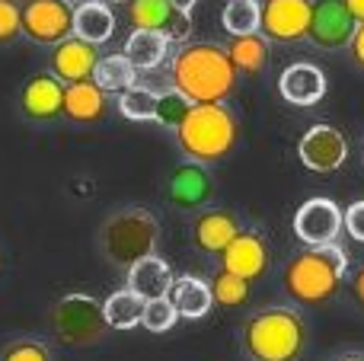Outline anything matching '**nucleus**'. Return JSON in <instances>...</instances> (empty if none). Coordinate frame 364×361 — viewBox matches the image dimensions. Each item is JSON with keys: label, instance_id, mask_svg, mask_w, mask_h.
Segmentation results:
<instances>
[{"label": "nucleus", "instance_id": "27", "mask_svg": "<svg viewBox=\"0 0 364 361\" xmlns=\"http://www.w3.org/2000/svg\"><path fill=\"white\" fill-rule=\"evenodd\" d=\"M208 285H211V298L218 307H227V311H237V307H246L250 304V291L252 285L246 279H240V275L227 272V269H214L211 275H208Z\"/></svg>", "mask_w": 364, "mask_h": 361}, {"label": "nucleus", "instance_id": "30", "mask_svg": "<svg viewBox=\"0 0 364 361\" xmlns=\"http://www.w3.org/2000/svg\"><path fill=\"white\" fill-rule=\"evenodd\" d=\"M220 26L227 36H250L259 32V0H227L220 13Z\"/></svg>", "mask_w": 364, "mask_h": 361}, {"label": "nucleus", "instance_id": "4", "mask_svg": "<svg viewBox=\"0 0 364 361\" xmlns=\"http://www.w3.org/2000/svg\"><path fill=\"white\" fill-rule=\"evenodd\" d=\"M182 160L214 166L233 153L240 141V122L227 102H192L186 119L173 131Z\"/></svg>", "mask_w": 364, "mask_h": 361}, {"label": "nucleus", "instance_id": "43", "mask_svg": "<svg viewBox=\"0 0 364 361\" xmlns=\"http://www.w3.org/2000/svg\"><path fill=\"white\" fill-rule=\"evenodd\" d=\"M70 4H74V6H77V4H83V0H70Z\"/></svg>", "mask_w": 364, "mask_h": 361}, {"label": "nucleus", "instance_id": "9", "mask_svg": "<svg viewBox=\"0 0 364 361\" xmlns=\"http://www.w3.org/2000/svg\"><path fill=\"white\" fill-rule=\"evenodd\" d=\"M358 19L348 13L346 0H314L310 6V26H307V42L320 51H348Z\"/></svg>", "mask_w": 364, "mask_h": 361}, {"label": "nucleus", "instance_id": "31", "mask_svg": "<svg viewBox=\"0 0 364 361\" xmlns=\"http://www.w3.org/2000/svg\"><path fill=\"white\" fill-rule=\"evenodd\" d=\"M0 361H55L48 343L38 336H16L0 349Z\"/></svg>", "mask_w": 364, "mask_h": 361}, {"label": "nucleus", "instance_id": "38", "mask_svg": "<svg viewBox=\"0 0 364 361\" xmlns=\"http://www.w3.org/2000/svg\"><path fill=\"white\" fill-rule=\"evenodd\" d=\"M346 6H348V13H352L358 23H364V0H346Z\"/></svg>", "mask_w": 364, "mask_h": 361}, {"label": "nucleus", "instance_id": "25", "mask_svg": "<svg viewBox=\"0 0 364 361\" xmlns=\"http://www.w3.org/2000/svg\"><path fill=\"white\" fill-rule=\"evenodd\" d=\"M269 38H262L259 32H250V36H230V42L224 45L230 64L237 68V74L256 77L262 74L265 61H269Z\"/></svg>", "mask_w": 364, "mask_h": 361}, {"label": "nucleus", "instance_id": "42", "mask_svg": "<svg viewBox=\"0 0 364 361\" xmlns=\"http://www.w3.org/2000/svg\"><path fill=\"white\" fill-rule=\"evenodd\" d=\"M361 160H364V141H361Z\"/></svg>", "mask_w": 364, "mask_h": 361}, {"label": "nucleus", "instance_id": "6", "mask_svg": "<svg viewBox=\"0 0 364 361\" xmlns=\"http://www.w3.org/2000/svg\"><path fill=\"white\" fill-rule=\"evenodd\" d=\"M51 330L64 345L83 349V345L102 343L109 333V323L102 317V304L93 294L70 291L64 298H58L55 307H51Z\"/></svg>", "mask_w": 364, "mask_h": 361}, {"label": "nucleus", "instance_id": "36", "mask_svg": "<svg viewBox=\"0 0 364 361\" xmlns=\"http://www.w3.org/2000/svg\"><path fill=\"white\" fill-rule=\"evenodd\" d=\"M348 58H352L355 68L364 70V23H358V29H355L352 42H348Z\"/></svg>", "mask_w": 364, "mask_h": 361}, {"label": "nucleus", "instance_id": "15", "mask_svg": "<svg viewBox=\"0 0 364 361\" xmlns=\"http://www.w3.org/2000/svg\"><path fill=\"white\" fill-rule=\"evenodd\" d=\"M240 227H243L240 215H233L230 208H220V205H208L192 215L188 234H192V247L198 253L220 256V249L240 234Z\"/></svg>", "mask_w": 364, "mask_h": 361}, {"label": "nucleus", "instance_id": "2", "mask_svg": "<svg viewBox=\"0 0 364 361\" xmlns=\"http://www.w3.org/2000/svg\"><path fill=\"white\" fill-rule=\"evenodd\" d=\"M348 275V253L339 243L301 247L282 269V291L297 307H326L339 298Z\"/></svg>", "mask_w": 364, "mask_h": 361}, {"label": "nucleus", "instance_id": "7", "mask_svg": "<svg viewBox=\"0 0 364 361\" xmlns=\"http://www.w3.org/2000/svg\"><path fill=\"white\" fill-rule=\"evenodd\" d=\"M214 195H218V185H214L211 166L195 163V160H179L164 179L166 205L188 217H192L195 211L214 205Z\"/></svg>", "mask_w": 364, "mask_h": 361}, {"label": "nucleus", "instance_id": "32", "mask_svg": "<svg viewBox=\"0 0 364 361\" xmlns=\"http://www.w3.org/2000/svg\"><path fill=\"white\" fill-rule=\"evenodd\" d=\"M179 313L176 307L170 304V298H154V301H144V313H141V326L147 333H170L176 326Z\"/></svg>", "mask_w": 364, "mask_h": 361}, {"label": "nucleus", "instance_id": "8", "mask_svg": "<svg viewBox=\"0 0 364 361\" xmlns=\"http://www.w3.org/2000/svg\"><path fill=\"white\" fill-rule=\"evenodd\" d=\"M19 26L32 45H51L74 36V4L70 0H19Z\"/></svg>", "mask_w": 364, "mask_h": 361}, {"label": "nucleus", "instance_id": "3", "mask_svg": "<svg viewBox=\"0 0 364 361\" xmlns=\"http://www.w3.org/2000/svg\"><path fill=\"white\" fill-rule=\"evenodd\" d=\"M237 80V68L218 42H182L170 55V87L192 102H227Z\"/></svg>", "mask_w": 364, "mask_h": 361}, {"label": "nucleus", "instance_id": "34", "mask_svg": "<svg viewBox=\"0 0 364 361\" xmlns=\"http://www.w3.org/2000/svg\"><path fill=\"white\" fill-rule=\"evenodd\" d=\"M342 230H346L355 243H364V198L342 211Z\"/></svg>", "mask_w": 364, "mask_h": 361}, {"label": "nucleus", "instance_id": "39", "mask_svg": "<svg viewBox=\"0 0 364 361\" xmlns=\"http://www.w3.org/2000/svg\"><path fill=\"white\" fill-rule=\"evenodd\" d=\"M173 6H176V10H182V13H192L195 10V4H198V0H170Z\"/></svg>", "mask_w": 364, "mask_h": 361}, {"label": "nucleus", "instance_id": "40", "mask_svg": "<svg viewBox=\"0 0 364 361\" xmlns=\"http://www.w3.org/2000/svg\"><path fill=\"white\" fill-rule=\"evenodd\" d=\"M106 4H128V0H106Z\"/></svg>", "mask_w": 364, "mask_h": 361}, {"label": "nucleus", "instance_id": "33", "mask_svg": "<svg viewBox=\"0 0 364 361\" xmlns=\"http://www.w3.org/2000/svg\"><path fill=\"white\" fill-rule=\"evenodd\" d=\"M23 36L19 26V0H0V45H10Z\"/></svg>", "mask_w": 364, "mask_h": 361}, {"label": "nucleus", "instance_id": "35", "mask_svg": "<svg viewBox=\"0 0 364 361\" xmlns=\"http://www.w3.org/2000/svg\"><path fill=\"white\" fill-rule=\"evenodd\" d=\"M346 285H348V294H352V304L364 313V262L355 266V269H348Z\"/></svg>", "mask_w": 364, "mask_h": 361}, {"label": "nucleus", "instance_id": "29", "mask_svg": "<svg viewBox=\"0 0 364 361\" xmlns=\"http://www.w3.org/2000/svg\"><path fill=\"white\" fill-rule=\"evenodd\" d=\"M119 112L128 122H154V106H157V90L147 83H134L125 93H119Z\"/></svg>", "mask_w": 364, "mask_h": 361}, {"label": "nucleus", "instance_id": "37", "mask_svg": "<svg viewBox=\"0 0 364 361\" xmlns=\"http://www.w3.org/2000/svg\"><path fill=\"white\" fill-rule=\"evenodd\" d=\"M329 361H364V352L361 349H346V352H339V355H333Z\"/></svg>", "mask_w": 364, "mask_h": 361}, {"label": "nucleus", "instance_id": "13", "mask_svg": "<svg viewBox=\"0 0 364 361\" xmlns=\"http://www.w3.org/2000/svg\"><path fill=\"white\" fill-rule=\"evenodd\" d=\"M128 19L134 29H157L173 45L192 38V13H182L170 0H128Z\"/></svg>", "mask_w": 364, "mask_h": 361}, {"label": "nucleus", "instance_id": "16", "mask_svg": "<svg viewBox=\"0 0 364 361\" xmlns=\"http://www.w3.org/2000/svg\"><path fill=\"white\" fill-rule=\"evenodd\" d=\"M100 61V45H90L77 36H68L64 42L51 45L48 55V70L61 83H77L93 77V68Z\"/></svg>", "mask_w": 364, "mask_h": 361}, {"label": "nucleus", "instance_id": "12", "mask_svg": "<svg viewBox=\"0 0 364 361\" xmlns=\"http://www.w3.org/2000/svg\"><path fill=\"white\" fill-rule=\"evenodd\" d=\"M342 234V208L333 198H307L294 211V237L304 247H326Z\"/></svg>", "mask_w": 364, "mask_h": 361}, {"label": "nucleus", "instance_id": "17", "mask_svg": "<svg viewBox=\"0 0 364 361\" xmlns=\"http://www.w3.org/2000/svg\"><path fill=\"white\" fill-rule=\"evenodd\" d=\"M64 83L55 74H32L19 90V112L29 122H51L61 115Z\"/></svg>", "mask_w": 364, "mask_h": 361}, {"label": "nucleus", "instance_id": "1", "mask_svg": "<svg viewBox=\"0 0 364 361\" xmlns=\"http://www.w3.org/2000/svg\"><path fill=\"white\" fill-rule=\"evenodd\" d=\"M310 323L297 304H265L246 313L237 330V349L246 361H304Z\"/></svg>", "mask_w": 364, "mask_h": 361}, {"label": "nucleus", "instance_id": "22", "mask_svg": "<svg viewBox=\"0 0 364 361\" xmlns=\"http://www.w3.org/2000/svg\"><path fill=\"white\" fill-rule=\"evenodd\" d=\"M128 61L138 68V74H147V70H157L166 58L173 55V42L157 29H134L132 36L125 38Z\"/></svg>", "mask_w": 364, "mask_h": 361}, {"label": "nucleus", "instance_id": "23", "mask_svg": "<svg viewBox=\"0 0 364 361\" xmlns=\"http://www.w3.org/2000/svg\"><path fill=\"white\" fill-rule=\"evenodd\" d=\"M115 32V13L106 0H83L74 6V36L90 45L109 42Z\"/></svg>", "mask_w": 364, "mask_h": 361}, {"label": "nucleus", "instance_id": "21", "mask_svg": "<svg viewBox=\"0 0 364 361\" xmlns=\"http://www.w3.org/2000/svg\"><path fill=\"white\" fill-rule=\"evenodd\" d=\"M166 298L176 307L179 320H201L214 307L211 285H208V279H198V275H179V279H173Z\"/></svg>", "mask_w": 364, "mask_h": 361}, {"label": "nucleus", "instance_id": "11", "mask_svg": "<svg viewBox=\"0 0 364 361\" xmlns=\"http://www.w3.org/2000/svg\"><path fill=\"white\" fill-rule=\"evenodd\" d=\"M269 262H272V247L259 227H240V234L233 237L218 256L220 269L246 279L250 285L269 272Z\"/></svg>", "mask_w": 364, "mask_h": 361}, {"label": "nucleus", "instance_id": "18", "mask_svg": "<svg viewBox=\"0 0 364 361\" xmlns=\"http://www.w3.org/2000/svg\"><path fill=\"white\" fill-rule=\"evenodd\" d=\"M329 83L316 64L310 61H294L282 70L278 77V96L291 106H316V102L326 96Z\"/></svg>", "mask_w": 364, "mask_h": 361}, {"label": "nucleus", "instance_id": "10", "mask_svg": "<svg viewBox=\"0 0 364 361\" xmlns=\"http://www.w3.org/2000/svg\"><path fill=\"white\" fill-rule=\"evenodd\" d=\"M314 0H262L259 4V36L275 45H294L307 38Z\"/></svg>", "mask_w": 364, "mask_h": 361}, {"label": "nucleus", "instance_id": "41", "mask_svg": "<svg viewBox=\"0 0 364 361\" xmlns=\"http://www.w3.org/2000/svg\"><path fill=\"white\" fill-rule=\"evenodd\" d=\"M0 272H4V256H0Z\"/></svg>", "mask_w": 364, "mask_h": 361}, {"label": "nucleus", "instance_id": "20", "mask_svg": "<svg viewBox=\"0 0 364 361\" xmlns=\"http://www.w3.org/2000/svg\"><path fill=\"white\" fill-rule=\"evenodd\" d=\"M173 279H176V275H173L170 262H166L164 256L151 253V256H144V259H138L125 272V281H128L125 288H132V291L141 294L144 301H154V298H166Z\"/></svg>", "mask_w": 364, "mask_h": 361}, {"label": "nucleus", "instance_id": "5", "mask_svg": "<svg viewBox=\"0 0 364 361\" xmlns=\"http://www.w3.org/2000/svg\"><path fill=\"white\" fill-rule=\"evenodd\" d=\"M96 247L115 272H128L138 259L157 253L160 221L141 205L115 208L96 230Z\"/></svg>", "mask_w": 364, "mask_h": 361}, {"label": "nucleus", "instance_id": "14", "mask_svg": "<svg viewBox=\"0 0 364 361\" xmlns=\"http://www.w3.org/2000/svg\"><path fill=\"white\" fill-rule=\"evenodd\" d=\"M297 157L314 173H336L348 157V141L339 128L333 125H314L297 141Z\"/></svg>", "mask_w": 364, "mask_h": 361}, {"label": "nucleus", "instance_id": "19", "mask_svg": "<svg viewBox=\"0 0 364 361\" xmlns=\"http://www.w3.org/2000/svg\"><path fill=\"white\" fill-rule=\"evenodd\" d=\"M109 109V93H102L93 80H77V83H64V102H61V115L74 125H93L106 115Z\"/></svg>", "mask_w": 364, "mask_h": 361}, {"label": "nucleus", "instance_id": "26", "mask_svg": "<svg viewBox=\"0 0 364 361\" xmlns=\"http://www.w3.org/2000/svg\"><path fill=\"white\" fill-rule=\"evenodd\" d=\"M141 313H144V298L134 294L132 288H122V291H112L106 301H102V317H106L109 330L115 333H128L141 326Z\"/></svg>", "mask_w": 364, "mask_h": 361}, {"label": "nucleus", "instance_id": "28", "mask_svg": "<svg viewBox=\"0 0 364 361\" xmlns=\"http://www.w3.org/2000/svg\"><path fill=\"white\" fill-rule=\"evenodd\" d=\"M192 109V99L182 96L176 87L157 90V106H154V125H160L164 131H176L179 122L186 119V112Z\"/></svg>", "mask_w": 364, "mask_h": 361}, {"label": "nucleus", "instance_id": "24", "mask_svg": "<svg viewBox=\"0 0 364 361\" xmlns=\"http://www.w3.org/2000/svg\"><path fill=\"white\" fill-rule=\"evenodd\" d=\"M138 77H141L138 68L128 61L125 51H115V55H100V61H96L93 77H90V80H93L102 93L115 96V93H125L128 87H134Z\"/></svg>", "mask_w": 364, "mask_h": 361}]
</instances>
